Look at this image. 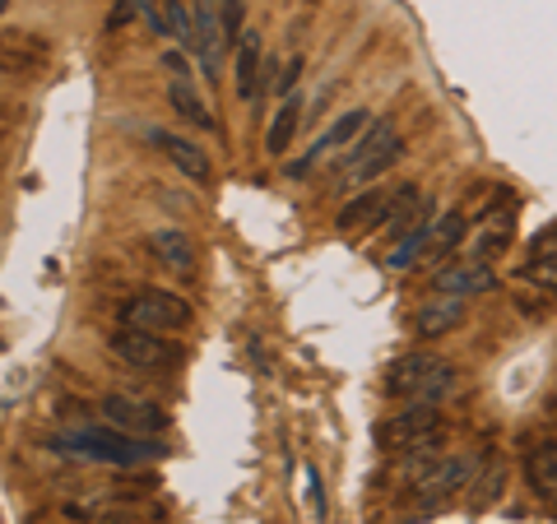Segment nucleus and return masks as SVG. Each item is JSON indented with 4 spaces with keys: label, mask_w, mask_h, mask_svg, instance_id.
<instances>
[{
    "label": "nucleus",
    "mask_w": 557,
    "mask_h": 524,
    "mask_svg": "<svg viewBox=\"0 0 557 524\" xmlns=\"http://www.w3.org/2000/svg\"><path fill=\"white\" fill-rule=\"evenodd\" d=\"M61 456H79V460H94V464H116V469H135V464H149V460H163L168 446L163 436H131V432H116V427H79V432H65L51 441Z\"/></svg>",
    "instance_id": "obj_1"
},
{
    "label": "nucleus",
    "mask_w": 557,
    "mask_h": 524,
    "mask_svg": "<svg viewBox=\"0 0 557 524\" xmlns=\"http://www.w3.org/2000/svg\"><path fill=\"white\" fill-rule=\"evenodd\" d=\"M450 390H456V366L423 348L386 366V395L409 399V404H442Z\"/></svg>",
    "instance_id": "obj_2"
},
{
    "label": "nucleus",
    "mask_w": 557,
    "mask_h": 524,
    "mask_svg": "<svg viewBox=\"0 0 557 524\" xmlns=\"http://www.w3.org/2000/svg\"><path fill=\"white\" fill-rule=\"evenodd\" d=\"M399 130H395V121H372L368 130H362V139L354 149L344 153V163H339V186H368L376 182L381 172H386L395 159H399Z\"/></svg>",
    "instance_id": "obj_3"
},
{
    "label": "nucleus",
    "mask_w": 557,
    "mask_h": 524,
    "mask_svg": "<svg viewBox=\"0 0 557 524\" xmlns=\"http://www.w3.org/2000/svg\"><path fill=\"white\" fill-rule=\"evenodd\" d=\"M196 321V311H190L186 297L168 292V288H139L135 297L121 302V325L131 329H149V335H177Z\"/></svg>",
    "instance_id": "obj_4"
},
{
    "label": "nucleus",
    "mask_w": 557,
    "mask_h": 524,
    "mask_svg": "<svg viewBox=\"0 0 557 524\" xmlns=\"http://www.w3.org/2000/svg\"><path fill=\"white\" fill-rule=\"evenodd\" d=\"M446 436V423L437 404H409L405 413H391L386 423L376 427V441L386 450H418V446H432Z\"/></svg>",
    "instance_id": "obj_5"
},
{
    "label": "nucleus",
    "mask_w": 557,
    "mask_h": 524,
    "mask_svg": "<svg viewBox=\"0 0 557 524\" xmlns=\"http://www.w3.org/2000/svg\"><path fill=\"white\" fill-rule=\"evenodd\" d=\"M474 478H479V456H442L413 483V497H418V506L437 511V506H446L450 497H460L465 487H474Z\"/></svg>",
    "instance_id": "obj_6"
},
{
    "label": "nucleus",
    "mask_w": 557,
    "mask_h": 524,
    "mask_svg": "<svg viewBox=\"0 0 557 524\" xmlns=\"http://www.w3.org/2000/svg\"><path fill=\"white\" fill-rule=\"evenodd\" d=\"M102 423L116 427V432H131V436H163L168 432V413L159 404H149V399H139V395H102Z\"/></svg>",
    "instance_id": "obj_7"
},
{
    "label": "nucleus",
    "mask_w": 557,
    "mask_h": 524,
    "mask_svg": "<svg viewBox=\"0 0 557 524\" xmlns=\"http://www.w3.org/2000/svg\"><path fill=\"white\" fill-rule=\"evenodd\" d=\"M112 353L135 366V372H163V366L177 362V348H172L163 335H149V329H131V325H116L108 335Z\"/></svg>",
    "instance_id": "obj_8"
},
{
    "label": "nucleus",
    "mask_w": 557,
    "mask_h": 524,
    "mask_svg": "<svg viewBox=\"0 0 557 524\" xmlns=\"http://www.w3.org/2000/svg\"><path fill=\"white\" fill-rule=\"evenodd\" d=\"M368 126H372V112H362V108H354V112L335 116V126H325L317 139H311L307 153H302L298 163H288V177H307V172L317 167L321 159H330V153H335V149H354Z\"/></svg>",
    "instance_id": "obj_9"
},
{
    "label": "nucleus",
    "mask_w": 557,
    "mask_h": 524,
    "mask_svg": "<svg viewBox=\"0 0 557 524\" xmlns=\"http://www.w3.org/2000/svg\"><path fill=\"white\" fill-rule=\"evenodd\" d=\"M391 200H395V186H368V190H358V196L335 214V228L348 233V237H362V233L381 228V219H386Z\"/></svg>",
    "instance_id": "obj_10"
},
{
    "label": "nucleus",
    "mask_w": 557,
    "mask_h": 524,
    "mask_svg": "<svg viewBox=\"0 0 557 524\" xmlns=\"http://www.w3.org/2000/svg\"><path fill=\"white\" fill-rule=\"evenodd\" d=\"M190 24H196V61L205 70V84L219 75L223 57V20H219V0H190Z\"/></svg>",
    "instance_id": "obj_11"
},
{
    "label": "nucleus",
    "mask_w": 557,
    "mask_h": 524,
    "mask_svg": "<svg viewBox=\"0 0 557 524\" xmlns=\"http://www.w3.org/2000/svg\"><path fill=\"white\" fill-rule=\"evenodd\" d=\"M437 292H446V297H479V292H493L497 288V270L487 265V260H456V265H446V270H437Z\"/></svg>",
    "instance_id": "obj_12"
},
{
    "label": "nucleus",
    "mask_w": 557,
    "mask_h": 524,
    "mask_svg": "<svg viewBox=\"0 0 557 524\" xmlns=\"http://www.w3.org/2000/svg\"><path fill=\"white\" fill-rule=\"evenodd\" d=\"M516 237V214L511 209H487V214L479 219V228L469 233V260H493L511 247Z\"/></svg>",
    "instance_id": "obj_13"
},
{
    "label": "nucleus",
    "mask_w": 557,
    "mask_h": 524,
    "mask_svg": "<svg viewBox=\"0 0 557 524\" xmlns=\"http://www.w3.org/2000/svg\"><path fill=\"white\" fill-rule=\"evenodd\" d=\"M465 297H446V292H437L432 302H423L413 311V335L418 339H442V335H450L460 321H465Z\"/></svg>",
    "instance_id": "obj_14"
},
{
    "label": "nucleus",
    "mask_w": 557,
    "mask_h": 524,
    "mask_svg": "<svg viewBox=\"0 0 557 524\" xmlns=\"http://www.w3.org/2000/svg\"><path fill=\"white\" fill-rule=\"evenodd\" d=\"M525 483L539 506L557 511V441H539L525 460Z\"/></svg>",
    "instance_id": "obj_15"
},
{
    "label": "nucleus",
    "mask_w": 557,
    "mask_h": 524,
    "mask_svg": "<svg viewBox=\"0 0 557 524\" xmlns=\"http://www.w3.org/2000/svg\"><path fill=\"white\" fill-rule=\"evenodd\" d=\"M260 70H265V47H260V33H242L237 61H233V79H237V98L242 102H251L260 93Z\"/></svg>",
    "instance_id": "obj_16"
},
{
    "label": "nucleus",
    "mask_w": 557,
    "mask_h": 524,
    "mask_svg": "<svg viewBox=\"0 0 557 524\" xmlns=\"http://www.w3.org/2000/svg\"><path fill=\"white\" fill-rule=\"evenodd\" d=\"M149 247H153V255H159L168 270H177V274L196 270V241H190L182 228H172V223H163V228L149 233Z\"/></svg>",
    "instance_id": "obj_17"
},
{
    "label": "nucleus",
    "mask_w": 557,
    "mask_h": 524,
    "mask_svg": "<svg viewBox=\"0 0 557 524\" xmlns=\"http://www.w3.org/2000/svg\"><path fill=\"white\" fill-rule=\"evenodd\" d=\"M302 93H288L284 102H278V112L270 121V135H265V153L270 159H284L288 145H293V130H298V121H302Z\"/></svg>",
    "instance_id": "obj_18"
},
{
    "label": "nucleus",
    "mask_w": 557,
    "mask_h": 524,
    "mask_svg": "<svg viewBox=\"0 0 557 524\" xmlns=\"http://www.w3.org/2000/svg\"><path fill=\"white\" fill-rule=\"evenodd\" d=\"M168 102H172V112H177L186 126H200V130H219V121L214 112L205 108V98L196 93V84H182V79H168Z\"/></svg>",
    "instance_id": "obj_19"
},
{
    "label": "nucleus",
    "mask_w": 557,
    "mask_h": 524,
    "mask_svg": "<svg viewBox=\"0 0 557 524\" xmlns=\"http://www.w3.org/2000/svg\"><path fill=\"white\" fill-rule=\"evenodd\" d=\"M159 145L168 149V159H172V167L177 172H186L190 182H209V159H205V149L200 145H190V139H182V135H159Z\"/></svg>",
    "instance_id": "obj_20"
},
{
    "label": "nucleus",
    "mask_w": 557,
    "mask_h": 524,
    "mask_svg": "<svg viewBox=\"0 0 557 524\" xmlns=\"http://www.w3.org/2000/svg\"><path fill=\"white\" fill-rule=\"evenodd\" d=\"M465 228H469V223H465L460 209H446V214H442L437 223H432V247H428V260H442V255L456 251L460 241H465Z\"/></svg>",
    "instance_id": "obj_21"
},
{
    "label": "nucleus",
    "mask_w": 557,
    "mask_h": 524,
    "mask_svg": "<svg viewBox=\"0 0 557 524\" xmlns=\"http://www.w3.org/2000/svg\"><path fill=\"white\" fill-rule=\"evenodd\" d=\"M530 278H539L548 292H557V228L548 237H539L534 241V251H530Z\"/></svg>",
    "instance_id": "obj_22"
},
{
    "label": "nucleus",
    "mask_w": 557,
    "mask_h": 524,
    "mask_svg": "<svg viewBox=\"0 0 557 524\" xmlns=\"http://www.w3.org/2000/svg\"><path fill=\"white\" fill-rule=\"evenodd\" d=\"M168 28H172V42H182V51H196V24H190V14L182 0H168Z\"/></svg>",
    "instance_id": "obj_23"
},
{
    "label": "nucleus",
    "mask_w": 557,
    "mask_h": 524,
    "mask_svg": "<svg viewBox=\"0 0 557 524\" xmlns=\"http://www.w3.org/2000/svg\"><path fill=\"white\" fill-rule=\"evenodd\" d=\"M474 506H487V501H497V492L507 487V460H487V474L474 478Z\"/></svg>",
    "instance_id": "obj_24"
},
{
    "label": "nucleus",
    "mask_w": 557,
    "mask_h": 524,
    "mask_svg": "<svg viewBox=\"0 0 557 524\" xmlns=\"http://www.w3.org/2000/svg\"><path fill=\"white\" fill-rule=\"evenodd\" d=\"M223 42H242V20H247V0H219Z\"/></svg>",
    "instance_id": "obj_25"
},
{
    "label": "nucleus",
    "mask_w": 557,
    "mask_h": 524,
    "mask_svg": "<svg viewBox=\"0 0 557 524\" xmlns=\"http://www.w3.org/2000/svg\"><path fill=\"white\" fill-rule=\"evenodd\" d=\"M298 79H302V57H293L288 70H284V79H274V89L288 98V93H298Z\"/></svg>",
    "instance_id": "obj_26"
},
{
    "label": "nucleus",
    "mask_w": 557,
    "mask_h": 524,
    "mask_svg": "<svg viewBox=\"0 0 557 524\" xmlns=\"http://www.w3.org/2000/svg\"><path fill=\"white\" fill-rule=\"evenodd\" d=\"M131 5H135L139 14H145V20H149L153 28H159V33H168V20L159 14V0H131Z\"/></svg>",
    "instance_id": "obj_27"
},
{
    "label": "nucleus",
    "mask_w": 557,
    "mask_h": 524,
    "mask_svg": "<svg viewBox=\"0 0 557 524\" xmlns=\"http://www.w3.org/2000/svg\"><path fill=\"white\" fill-rule=\"evenodd\" d=\"M163 65L172 70V79L190 84V65H186V57H182V51H163Z\"/></svg>",
    "instance_id": "obj_28"
},
{
    "label": "nucleus",
    "mask_w": 557,
    "mask_h": 524,
    "mask_svg": "<svg viewBox=\"0 0 557 524\" xmlns=\"http://www.w3.org/2000/svg\"><path fill=\"white\" fill-rule=\"evenodd\" d=\"M307 487H311V506H317V520L325 515V492H321V478H317V469L307 474Z\"/></svg>",
    "instance_id": "obj_29"
},
{
    "label": "nucleus",
    "mask_w": 557,
    "mask_h": 524,
    "mask_svg": "<svg viewBox=\"0 0 557 524\" xmlns=\"http://www.w3.org/2000/svg\"><path fill=\"white\" fill-rule=\"evenodd\" d=\"M98 524H131V515L126 511H112V515H102Z\"/></svg>",
    "instance_id": "obj_30"
},
{
    "label": "nucleus",
    "mask_w": 557,
    "mask_h": 524,
    "mask_svg": "<svg viewBox=\"0 0 557 524\" xmlns=\"http://www.w3.org/2000/svg\"><path fill=\"white\" fill-rule=\"evenodd\" d=\"M5 10H10V0H0V14H5Z\"/></svg>",
    "instance_id": "obj_31"
}]
</instances>
